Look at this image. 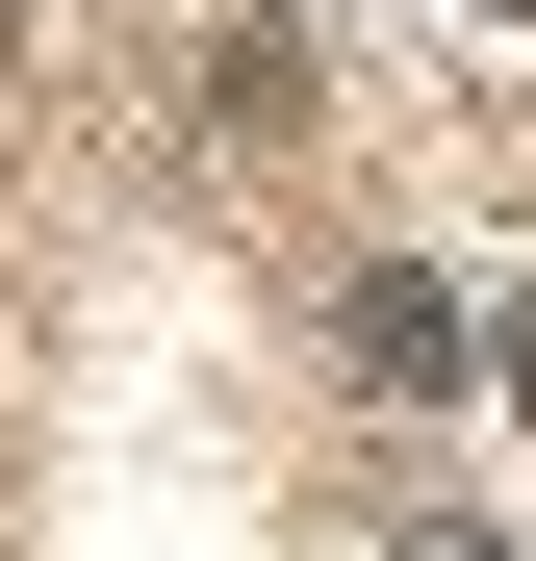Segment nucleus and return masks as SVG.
<instances>
[{"instance_id": "obj_2", "label": "nucleus", "mask_w": 536, "mask_h": 561, "mask_svg": "<svg viewBox=\"0 0 536 561\" xmlns=\"http://www.w3.org/2000/svg\"><path fill=\"white\" fill-rule=\"evenodd\" d=\"M0 77H26V0H0Z\"/></svg>"}, {"instance_id": "obj_1", "label": "nucleus", "mask_w": 536, "mask_h": 561, "mask_svg": "<svg viewBox=\"0 0 536 561\" xmlns=\"http://www.w3.org/2000/svg\"><path fill=\"white\" fill-rule=\"evenodd\" d=\"M332 357H357V383H460V307H434V280H357Z\"/></svg>"}, {"instance_id": "obj_3", "label": "nucleus", "mask_w": 536, "mask_h": 561, "mask_svg": "<svg viewBox=\"0 0 536 561\" xmlns=\"http://www.w3.org/2000/svg\"><path fill=\"white\" fill-rule=\"evenodd\" d=\"M511 409H536V332H511Z\"/></svg>"}]
</instances>
